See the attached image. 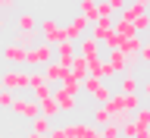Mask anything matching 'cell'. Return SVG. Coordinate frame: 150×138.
<instances>
[{
    "instance_id": "6da1fadb",
    "label": "cell",
    "mask_w": 150,
    "mask_h": 138,
    "mask_svg": "<svg viewBox=\"0 0 150 138\" xmlns=\"http://www.w3.org/2000/svg\"><path fill=\"white\" fill-rule=\"evenodd\" d=\"M38 28H41V41H44V44H50V47L59 44V41H66V28L59 25L53 16H44L41 22H38Z\"/></svg>"
},
{
    "instance_id": "7a4b0ae2",
    "label": "cell",
    "mask_w": 150,
    "mask_h": 138,
    "mask_svg": "<svg viewBox=\"0 0 150 138\" xmlns=\"http://www.w3.org/2000/svg\"><path fill=\"white\" fill-rule=\"evenodd\" d=\"M0 88H6V91H13V94L28 91V72L25 69H6V72L0 75Z\"/></svg>"
},
{
    "instance_id": "3957f363",
    "label": "cell",
    "mask_w": 150,
    "mask_h": 138,
    "mask_svg": "<svg viewBox=\"0 0 150 138\" xmlns=\"http://www.w3.org/2000/svg\"><path fill=\"white\" fill-rule=\"evenodd\" d=\"M50 60H53V47L44 44V41H38L35 47L25 50V66H47Z\"/></svg>"
},
{
    "instance_id": "277c9868",
    "label": "cell",
    "mask_w": 150,
    "mask_h": 138,
    "mask_svg": "<svg viewBox=\"0 0 150 138\" xmlns=\"http://www.w3.org/2000/svg\"><path fill=\"white\" fill-rule=\"evenodd\" d=\"M9 113H13V116L35 119V116H38V101H31V97H25V94H16L13 104H9Z\"/></svg>"
},
{
    "instance_id": "5b68a950",
    "label": "cell",
    "mask_w": 150,
    "mask_h": 138,
    "mask_svg": "<svg viewBox=\"0 0 150 138\" xmlns=\"http://www.w3.org/2000/svg\"><path fill=\"white\" fill-rule=\"evenodd\" d=\"M41 75H44V82L47 85H59L69 75V63H59V60H50V63L41 69Z\"/></svg>"
},
{
    "instance_id": "8992f818",
    "label": "cell",
    "mask_w": 150,
    "mask_h": 138,
    "mask_svg": "<svg viewBox=\"0 0 150 138\" xmlns=\"http://www.w3.org/2000/svg\"><path fill=\"white\" fill-rule=\"evenodd\" d=\"M66 138H100V129L91 122H66L63 126Z\"/></svg>"
},
{
    "instance_id": "52a82bcc",
    "label": "cell",
    "mask_w": 150,
    "mask_h": 138,
    "mask_svg": "<svg viewBox=\"0 0 150 138\" xmlns=\"http://www.w3.org/2000/svg\"><path fill=\"white\" fill-rule=\"evenodd\" d=\"M3 60H6L13 69H22V66H25V47H19V44H6V47H3Z\"/></svg>"
},
{
    "instance_id": "ba28073f",
    "label": "cell",
    "mask_w": 150,
    "mask_h": 138,
    "mask_svg": "<svg viewBox=\"0 0 150 138\" xmlns=\"http://www.w3.org/2000/svg\"><path fill=\"white\" fill-rule=\"evenodd\" d=\"M88 75H91V79L106 82L112 72H110V66H106V60H103V56H94V60H88Z\"/></svg>"
},
{
    "instance_id": "9c48e42d",
    "label": "cell",
    "mask_w": 150,
    "mask_h": 138,
    "mask_svg": "<svg viewBox=\"0 0 150 138\" xmlns=\"http://www.w3.org/2000/svg\"><path fill=\"white\" fill-rule=\"evenodd\" d=\"M112 19H116V16H110V19H97V22H91V35H88V38H94V41L100 44L103 38H106V35L112 31Z\"/></svg>"
},
{
    "instance_id": "30bf717a",
    "label": "cell",
    "mask_w": 150,
    "mask_h": 138,
    "mask_svg": "<svg viewBox=\"0 0 150 138\" xmlns=\"http://www.w3.org/2000/svg\"><path fill=\"white\" fill-rule=\"evenodd\" d=\"M53 101H56V107H59V113H75V107H78L75 94H66V91H59V88H53Z\"/></svg>"
},
{
    "instance_id": "8fae6325",
    "label": "cell",
    "mask_w": 150,
    "mask_h": 138,
    "mask_svg": "<svg viewBox=\"0 0 150 138\" xmlns=\"http://www.w3.org/2000/svg\"><path fill=\"white\" fill-rule=\"evenodd\" d=\"M88 31V19L84 16H75L69 25H66V41H78V38Z\"/></svg>"
},
{
    "instance_id": "7c38bea8",
    "label": "cell",
    "mask_w": 150,
    "mask_h": 138,
    "mask_svg": "<svg viewBox=\"0 0 150 138\" xmlns=\"http://www.w3.org/2000/svg\"><path fill=\"white\" fill-rule=\"evenodd\" d=\"M75 54L84 60H94V56H100V44L94 38H81V44H75Z\"/></svg>"
},
{
    "instance_id": "4fadbf2b",
    "label": "cell",
    "mask_w": 150,
    "mask_h": 138,
    "mask_svg": "<svg viewBox=\"0 0 150 138\" xmlns=\"http://www.w3.org/2000/svg\"><path fill=\"white\" fill-rule=\"evenodd\" d=\"M75 44H78V41H59V44H53L56 60H59V63H69V60L75 56Z\"/></svg>"
},
{
    "instance_id": "5bb4252c",
    "label": "cell",
    "mask_w": 150,
    "mask_h": 138,
    "mask_svg": "<svg viewBox=\"0 0 150 138\" xmlns=\"http://www.w3.org/2000/svg\"><path fill=\"white\" fill-rule=\"evenodd\" d=\"M38 41H41V38H38V31H16V35H13V41H9V44H19V47H35Z\"/></svg>"
},
{
    "instance_id": "9a60e30c",
    "label": "cell",
    "mask_w": 150,
    "mask_h": 138,
    "mask_svg": "<svg viewBox=\"0 0 150 138\" xmlns=\"http://www.w3.org/2000/svg\"><path fill=\"white\" fill-rule=\"evenodd\" d=\"M119 135H125V138H147V126H134V122H122L119 126Z\"/></svg>"
},
{
    "instance_id": "2e32d148",
    "label": "cell",
    "mask_w": 150,
    "mask_h": 138,
    "mask_svg": "<svg viewBox=\"0 0 150 138\" xmlns=\"http://www.w3.org/2000/svg\"><path fill=\"white\" fill-rule=\"evenodd\" d=\"M141 82L134 79L131 72H122V82H119V94H138Z\"/></svg>"
},
{
    "instance_id": "e0dca14e",
    "label": "cell",
    "mask_w": 150,
    "mask_h": 138,
    "mask_svg": "<svg viewBox=\"0 0 150 138\" xmlns=\"http://www.w3.org/2000/svg\"><path fill=\"white\" fill-rule=\"evenodd\" d=\"M69 72H72L75 79H84V75H88V60H84V56H78V54H75L72 60H69Z\"/></svg>"
},
{
    "instance_id": "ac0fdd59",
    "label": "cell",
    "mask_w": 150,
    "mask_h": 138,
    "mask_svg": "<svg viewBox=\"0 0 150 138\" xmlns=\"http://www.w3.org/2000/svg\"><path fill=\"white\" fill-rule=\"evenodd\" d=\"M50 129H53V119H47V116H35V119H31V129H28V132H35V135H41V138H44Z\"/></svg>"
},
{
    "instance_id": "d6986e66",
    "label": "cell",
    "mask_w": 150,
    "mask_h": 138,
    "mask_svg": "<svg viewBox=\"0 0 150 138\" xmlns=\"http://www.w3.org/2000/svg\"><path fill=\"white\" fill-rule=\"evenodd\" d=\"M38 116H47V119H53V116H59V107H56L53 97H47V101L38 104Z\"/></svg>"
},
{
    "instance_id": "ffe728a7",
    "label": "cell",
    "mask_w": 150,
    "mask_h": 138,
    "mask_svg": "<svg viewBox=\"0 0 150 138\" xmlns=\"http://www.w3.org/2000/svg\"><path fill=\"white\" fill-rule=\"evenodd\" d=\"M56 88H59V91H66V94H78V91H81V79H75V75L69 72L63 82L56 85Z\"/></svg>"
},
{
    "instance_id": "44dd1931",
    "label": "cell",
    "mask_w": 150,
    "mask_h": 138,
    "mask_svg": "<svg viewBox=\"0 0 150 138\" xmlns=\"http://www.w3.org/2000/svg\"><path fill=\"white\" fill-rule=\"evenodd\" d=\"M78 16L88 19V25L97 22V0H81V6H78Z\"/></svg>"
},
{
    "instance_id": "7402d4cb",
    "label": "cell",
    "mask_w": 150,
    "mask_h": 138,
    "mask_svg": "<svg viewBox=\"0 0 150 138\" xmlns=\"http://www.w3.org/2000/svg\"><path fill=\"white\" fill-rule=\"evenodd\" d=\"M16 25H19V31H38V19L31 13H25V16L16 19Z\"/></svg>"
},
{
    "instance_id": "603a6c76",
    "label": "cell",
    "mask_w": 150,
    "mask_h": 138,
    "mask_svg": "<svg viewBox=\"0 0 150 138\" xmlns=\"http://www.w3.org/2000/svg\"><path fill=\"white\" fill-rule=\"evenodd\" d=\"M106 122H110V113H106V110L100 107V104H97V110H94V119H91V126H97V129H103Z\"/></svg>"
},
{
    "instance_id": "cb8c5ba5",
    "label": "cell",
    "mask_w": 150,
    "mask_h": 138,
    "mask_svg": "<svg viewBox=\"0 0 150 138\" xmlns=\"http://www.w3.org/2000/svg\"><path fill=\"white\" fill-rule=\"evenodd\" d=\"M131 25H134V31H138L141 38H144V31L150 28V16H147V13H144V16H134V19H131Z\"/></svg>"
},
{
    "instance_id": "d4e9b609",
    "label": "cell",
    "mask_w": 150,
    "mask_h": 138,
    "mask_svg": "<svg viewBox=\"0 0 150 138\" xmlns=\"http://www.w3.org/2000/svg\"><path fill=\"white\" fill-rule=\"evenodd\" d=\"M47 97H53V85H44V88H35V91H31V101H47Z\"/></svg>"
},
{
    "instance_id": "484cf974",
    "label": "cell",
    "mask_w": 150,
    "mask_h": 138,
    "mask_svg": "<svg viewBox=\"0 0 150 138\" xmlns=\"http://www.w3.org/2000/svg\"><path fill=\"white\" fill-rule=\"evenodd\" d=\"M44 75L38 72V69H31V72H28V88H31V91H35V88H44Z\"/></svg>"
},
{
    "instance_id": "4316f807",
    "label": "cell",
    "mask_w": 150,
    "mask_h": 138,
    "mask_svg": "<svg viewBox=\"0 0 150 138\" xmlns=\"http://www.w3.org/2000/svg\"><path fill=\"white\" fill-rule=\"evenodd\" d=\"M100 138H122L119 135V126H116V122H106V126L100 129Z\"/></svg>"
},
{
    "instance_id": "83f0119b",
    "label": "cell",
    "mask_w": 150,
    "mask_h": 138,
    "mask_svg": "<svg viewBox=\"0 0 150 138\" xmlns=\"http://www.w3.org/2000/svg\"><path fill=\"white\" fill-rule=\"evenodd\" d=\"M103 3L110 6V13H112V16H116V13H122V9L128 6V0H103Z\"/></svg>"
},
{
    "instance_id": "f1b7e54d",
    "label": "cell",
    "mask_w": 150,
    "mask_h": 138,
    "mask_svg": "<svg viewBox=\"0 0 150 138\" xmlns=\"http://www.w3.org/2000/svg\"><path fill=\"white\" fill-rule=\"evenodd\" d=\"M13 97H16L13 91H6V88H0V110H9V104H13Z\"/></svg>"
},
{
    "instance_id": "f546056e",
    "label": "cell",
    "mask_w": 150,
    "mask_h": 138,
    "mask_svg": "<svg viewBox=\"0 0 150 138\" xmlns=\"http://www.w3.org/2000/svg\"><path fill=\"white\" fill-rule=\"evenodd\" d=\"M100 44L106 47V50H116V47H119V35H116V31H110V35H106V38L100 41Z\"/></svg>"
},
{
    "instance_id": "4dcf8cb0",
    "label": "cell",
    "mask_w": 150,
    "mask_h": 138,
    "mask_svg": "<svg viewBox=\"0 0 150 138\" xmlns=\"http://www.w3.org/2000/svg\"><path fill=\"white\" fill-rule=\"evenodd\" d=\"M110 16H112V13H110V6L100 0V3H97V19H110Z\"/></svg>"
},
{
    "instance_id": "1f68e13d",
    "label": "cell",
    "mask_w": 150,
    "mask_h": 138,
    "mask_svg": "<svg viewBox=\"0 0 150 138\" xmlns=\"http://www.w3.org/2000/svg\"><path fill=\"white\" fill-rule=\"evenodd\" d=\"M9 6H16V0H0V9H9Z\"/></svg>"
},
{
    "instance_id": "d6a6232c",
    "label": "cell",
    "mask_w": 150,
    "mask_h": 138,
    "mask_svg": "<svg viewBox=\"0 0 150 138\" xmlns=\"http://www.w3.org/2000/svg\"><path fill=\"white\" fill-rule=\"evenodd\" d=\"M6 28V19H3V9H0V31Z\"/></svg>"
},
{
    "instance_id": "836d02e7",
    "label": "cell",
    "mask_w": 150,
    "mask_h": 138,
    "mask_svg": "<svg viewBox=\"0 0 150 138\" xmlns=\"http://www.w3.org/2000/svg\"><path fill=\"white\" fill-rule=\"evenodd\" d=\"M25 138H41V135H35V132H25Z\"/></svg>"
},
{
    "instance_id": "e575fe53",
    "label": "cell",
    "mask_w": 150,
    "mask_h": 138,
    "mask_svg": "<svg viewBox=\"0 0 150 138\" xmlns=\"http://www.w3.org/2000/svg\"><path fill=\"white\" fill-rule=\"evenodd\" d=\"M97 3H100V0H97Z\"/></svg>"
}]
</instances>
